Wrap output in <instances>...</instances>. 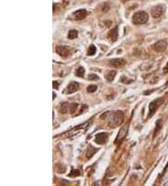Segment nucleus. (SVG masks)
Wrapping results in <instances>:
<instances>
[{
    "mask_svg": "<svg viewBox=\"0 0 168 186\" xmlns=\"http://www.w3.org/2000/svg\"><path fill=\"white\" fill-rule=\"evenodd\" d=\"M77 108V104H76V102H72V104H69V110H70L71 114L75 113Z\"/></svg>",
    "mask_w": 168,
    "mask_h": 186,
    "instance_id": "nucleus-18",
    "label": "nucleus"
},
{
    "mask_svg": "<svg viewBox=\"0 0 168 186\" xmlns=\"http://www.w3.org/2000/svg\"><path fill=\"white\" fill-rule=\"evenodd\" d=\"M75 74L77 76H79V77H83L84 74H85V69H84L83 67H79V68L76 70Z\"/></svg>",
    "mask_w": 168,
    "mask_h": 186,
    "instance_id": "nucleus-16",
    "label": "nucleus"
},
{
    "mask_svg": "<svg viewBox=\"0 0 168 186\" xmlns=\"http://www.w3.org/2000/svg\"><path fill=\"white\" fill-rule=\"evenodd\" d=\"M97 90V86L95 85H92V86H89L88 88H87V91L90 92V93H93V92H95Z\"/></svg>",
    "mask_w": 168,
    "mask_h": 186,
    "instance_id": "nucleus-20",
    "label": "nucleus"
},
{
    "mask_svg": "<svg viewBox=\"0 0 168 186\" xmlns=\"http://www.w3.org/2000/svg\"><path fill=\"white\" fill-rule=\"evenodd\" d=\"M79 172L77 170H72V173L69 175L70 177H73V176H79Z\"/></svg>",
    "mask_w": 168,
    "mask_h": 186,
    "instance_id": "nucleus-22",
    "label": "nucleus"
},
{
    "mask_svg": "<svg viewBox=\"0 0 168 186\" xmlns=\"http://www.w3.org/2000/svg\"><path fill=\"white\" fill-rule=\"evenodd\" d=\"M69 109V104L68 102H62V104L60 105V108H59V112L61 114H66L67 113V111H68Z\"/></svg>",
    "mask_w": 168,
    "mask_h": 186,
    "instance_id": "nucleus-15",
    "label": "nucleus"
},
{
    "mask_svg": "<svg viewBox=\"0 0 168 186\" xmlns=\"http://www.w3.org/2000/svg\"><path fill=\"white\" fill-rule=\"evenodd\" d=\"M165 9H166V8L163 4L156 5L151 9V15H152V17H154V18H160L164 14Z\"/></svg>",
    "mask_w": 168,
    "mask_h": 186,
    "instance_id": "nucleus-3",
    "label": "nucleus"
},
{
    "mask_svg": "<svg viewBox=\"0 0 168 186\" xmlns=\"http://www.w3.org/2000/svg\"><path fill=\"white\" fill-rule=\"evenodd\" d=\"M148 20V14L144 11H136L133 15V22L135 25H144Z\"/></svg>",
    "mask_w": 168,
    "mask_h": 186,
    "instance_id": "nucleus-2",
    "label": "nucleus"
},
{
    "mask_svg": "<svg viewBox=\"0 0 168 186\" xmlns=\"http://www.w3.org/2000/svg\"><path fill=\"white\" fill-rule=\"evenodd\" d=\"M55 98H56V94H55V93H53V100H54Z\"/></svg>",
    "mask_w": 168,
    "mask_h": 186,
    "instance_id": "nucleus-25",
    "label": "nucleus"
},
{
    "mask_svg": "<svg viewBox=\"0 0 168 186\" xmlns=\"http://www.w3.org/2000/svg\"><path fill=\"white\" fill-rule=\"evenodd\" d=\"M124 120V115L121 111H115L110 114L108 118V122L110 128H116L119 126Z\"/></svg>",
    "mask_w": 168,
    "mask_h": 186,
    "instance_id": "nucleus-1",
    "label": "nucleus"
},
{
    "mask_svg": "<svg viewBox=\"0 0 168 186\" xmlns=\"http://www.w3.org/2000/svg\"><path fill=\"white\" fill-rule=\"evenodd\" d=\"M79 88V85L77 84V82H71L70 84L67 86V88H66V92L68 94H71V93H74L76 92L77 89Z\"/></svg>",
    "mask_w": 168,
    "mask_h": 186,
    "instance_id": "nucleus-11",
    "label": "nucleus"
},
{
    "mask_svg": "<svg viewBox=\"0 0 168 186\" xmlns=\"http://www.w3.org/2000/svg\"><path fill=\"white\" fill-rule=\"evenodd\" d=\"M108 38L110 39L111 41H115L118 39V27H115L114 28L109 31L108 33Z\"/></svg>",
    "mask_w": 168,
    "mask_h": 186,
    "instance_id": "nucleus-12",
    "label": "nucleus"
},
{
    "mask_svg": "<svg viewBox=\"0 0 168 186\" xmlns=\"http://www.w3.org/2000/svg\"><path fill=\"white\" fill-rule=\"evenodd\" d=\"M87 16V11L86 9H79V11H77L74 12V18H75V20L77 21H80V20H83L84 18H86Z\"/></svg>",
    "mask_w": 168,
    "mask_h": 186,
    "instance_id": "nucleus-10",
    "label": "nucleus"
},
{
    "mask_svg": "<svg viewBox=\"0 0 168 186\" xmlns=\"http://www.w3.org/2000/svg\"><path fill=\"white\" fill-rule=\"evenodd\" d=\"M67 37H68V39L70 40H74V39H76V38L77 37V30H70L68 32V35H67Z\"/></svg>",
    "mask_w": 168,
    "mask_h": 186,
    "instance_id": "nucleus-17",
    "label": "nucleus"
},
{
    "mask_svg": "<svg viewBox=\"0 0 168 186\" xmlns=\"http://www.w3.org/2000/svg\"><path fill=\"white\" fill-rule=\"evenodd\" d=\"M88 79L90 80V81H96V80L99 79V77L96 74H94V73H91V74H89Z\"/></svg>",
    "mask_w": 168,
    "mask_h": 186,
    "instance_id": "nucleus-21",
    "label": "nucleus"
},
{
    "mask_svg": "<svg viewBox=\"0 0 168 186\" xmlns=\"http://www.w3.org/2000/svg\"><path fill=\"white\" fill-rule=\"evenodd\" d=\"M167 46H168V43H167V41L166 40H160L158 41L156 43L154 44V50H156L157 52H164L166 49H167Z\"/></svg>",
    "mask_w": 168,
    "mask_h": 186,
    "instance_id": "nucleus-6",
    "label": "nucleus"
},
{
    "mask_svg": "<svg viewBox=\"0 0 168 186\" xmlns=\"http://www.w3.org/2000/svg\"><path fill=\"white\" fill-rule=\"evenodd\" d=\"M56 53L63 57H67L70 54V48L64 45H58L56 47Z\"/></svg>",
    "mask_w": 168,
    "mask_h": 186,
    "instance_id": "nucleus-7",
    "label": "nucleus"
},
{
    "mask_svg": "<svg viewBox=\"0 0 168 186\" xmlns=\"http://www.w3.org/2000/svg\"><path fill=\"white\" fill-rule=\"evenodd\" d=\"M128 131H129V124H126V125H124L123 127H121V129L119 131L117 137H116L115 144H117V145H119V144L121 143V141L125 138V136H127Z\"/></svg>",
    "mask_w": 168,
    "mask_h": 186,
    "instance_id": "nucleus-5",
    "label": "nucleus"
},
{
    "mask_svg": "<svg viewBox=\"0 0 168 186\" xmlns=\"http://www.w3.org/2000/svg\"><path fill=\"white\" fill-rule=\"evenodd\" d=\"M163 72H164V73L168 72V64H167V65H166V67H165V68L163 69Z\"/></svg>",
    "mask_w": 168,
    "mask_h": 186,
    "instance_id": "nucleus-24",
    "label": "nucleus"
},
{
    "mask_svg": "<svg viewBox=\"0 0 168 186\" xmlns=\"http://www.w3.org/2000/svg\"><path fill=\"white\" fill-rule=\"evenodd\" d=\"M116 74H117V72H116L115 70H109V72H108L106 73L105 77L108 82H112L113 80H114Z\"/></svg>",
    "mask_w": 168,
    "mask_h": 186,
    "instance_id": "nucleus-14",
    "label": "nucleus"
},
{
    "mask_svg": "<svg viewBox=\"0 0 168 186\" xmlns=\"http://www.w3.org/2000/svg\"><path fill=\"white\" fill-rule=\"evenodd\" d=\"M58 86H59V83L56 82V81H54L53 82V88L58 89Z\"/></svg>",
    "mask_w": 168,
    "mask_h": 186,
    "instance_id": "nucleus-23",
    "label": "nucleus"
},
{
    "mask_svg": "<svg viewBox=\"0 0 168 186\" xmlns=\"http://www.w3.org/2000/svg\"><path fill=\"white\" fill-rule=\"evenodd\" d=\"M108 138V136L106 133H99L95 136V143L99 144V145H104V144L106 143Z\"/></svg>",
    "mask_w": 168,
    "mask_h": 186,
    "instance_id": "nucleus-8",
    "label": "nucleus"
},
{
    "mask_svg": "<svg viewBox=\"0 0 168 186\" xmlns=\"http://www.w3.org/2000/svg\"><path fill=\"white\" fill-rule=\"evenodd\" d=\"M96 53V48L94 45H91L89 47V49H88V56H93Z\"/></svg>",
    "mask_w": 168,
    "mask_h": 186,
    "instance_id": "nucleus-19",
    "label": "nucleus"
},
{
    "mask_svg": "<svg viewBox=\"0 0 168 186\" xmlns=\"http://www.w3.org/2000/svg\"><path fill=\"white\" fill-rule=\"evenodd\" d=\"M163 102H164L163 98H158L156 100H154L153 102H151L150 104V113H148V117L150 118L152 116L155 112H156L157 109L159 108V106H161V105L163 104Z\"/></svg>",
    "mask_w": 168,
    "mask_h": 186,
    "instance_id": "nucleus-4",
    "label": "nucleus"
},
{
    "mask_svg": "<svg viewBox=\"0 0 168 186\" xmlns=\"http://www.w3.org/2000/svg\"><path fill=\"white\" fill-rule=\"evenodd\" d=\"M98 149H95V147H93V146H89L88 149H87V151H86V157L88 159L92 158V157L95 154V152H97Z\"/></svg>",
    "mask_w": 168,
    "mask_h": 186,
    "instance_id": "nucleus-13",
    "label": "nucleus"
},
{
    "mask_svg": "<svg viewBox=\"0 0 168 186\" xmlns=\"http://www.w3.org/2000/svg\"><path fill=\"white\" fill-rule=\"evenodd\" d=\"M108 64L109 66L113 67V68H121V67H123L125 65L126 61L123 58H114L109 60Z\"/></svg>",
    "mask_w": 168,
    "mask_h": 186,
    "instance_id": "nucleus-9",
    "label": "nucleus"
}]
</instances>
